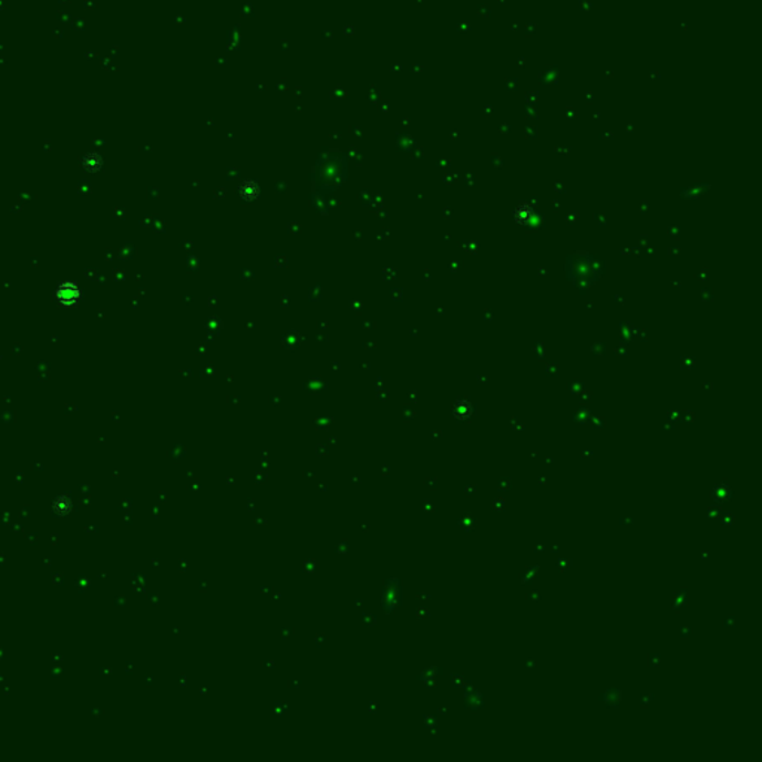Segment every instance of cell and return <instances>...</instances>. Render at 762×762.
<instances>
[{"label":"cell","instance_id":"obj_1","mask_svg":"<svg viewBox=\"0 0 762 762\" xmlns=\"http://www.w3.org/2000/svg\"><path fill=\"white\" fill-rule=\"evenodd\" d=\"M59 300L63 302H75L78 297H80V291L75 285H63L58 292Z\"/></svg>","mask_w":762,"mask_h":762}]
</instances>
